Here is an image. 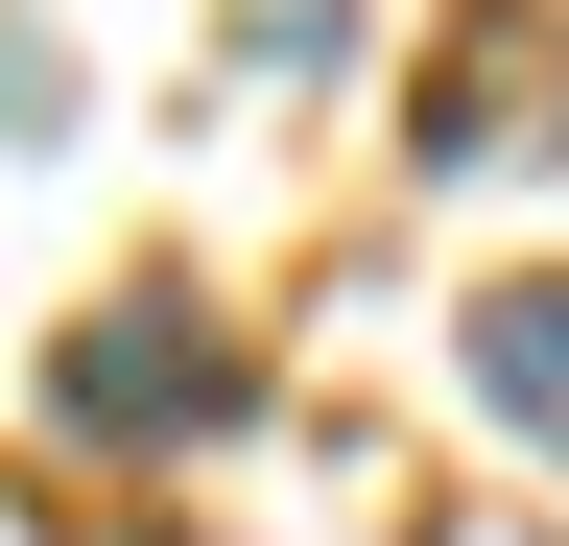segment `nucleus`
I'll use <instances>...</instances> for the list:
<instances>
[{"instance_id": "1", "label": "nucleus", "mask_w": 569, "mask_h": 546, "mask_svg": "<svg viewBox=\"0 0 569 546\" xmlns=\"http://www.w3.org/2000/svg\"><path fill=\"white\" fill-rule=\"evenodd\" d=\"M71 428H119V451L213 428V309H190V286H119L96 332H71Z\"/></svg>"}, {"instance_id": "2", "label": "nucleus", "mask_w": 569, "mask_h": 546, "mask_svg": "<svg viewBox=\"0 0 569 546\" xmlns=\"http://www.w3.org/2000/svg\"><path fill=\"white\" fill-rule=\"evenodd\" d=\"M451 380H475L522 451H569V261H522V286H475V309H451Z\"/></svg>"}, {"instance_id": "3", "label": "nucleus", "mask_w": 569, "mask_h": 546, "mask_svg": "<svg viewBox=\"0 0 569 546\" xmlns=\"http://www.w3.org/2000/svg\"><path fill=\"white\" fill-rule=\"evenodd\" d=\"M48 119H71V72H48L24 24H0V143H48Z\"/></svg>"}]
</instances>
